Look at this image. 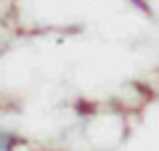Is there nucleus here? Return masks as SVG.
Returning a JSON list of instances; mask_svg holds the SVG:
<instances>
[{
  "mask_svg": "<svg viewBox=\"0 0 159 151\" xmlns=\"http://www.w3.org/2000/svg\"><path fill=\"white\" fill-rule=\"evenodd\" d=\"M11 149V138L8 135H0V151H8Z\"/></svg>",
  "mask_w": 159,
  "mask_h": 151,
  "instance_id": "nucleus-1",
  "label": "nucleus"
}]
</instances>
